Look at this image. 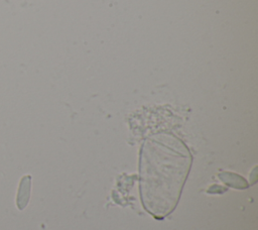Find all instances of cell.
Instances as JSON below:
<instances>
[{
  "mask_svg": "<svg viewBox=\"0 0 258 230\" xmlns=\"http://www.w3.org/2000/svg\"><path fill=\"white\" fill-rule=\"evenodd\" d=\"M145 152L141 164L142 199L144 205L151 208L152 215L162 218L170 213L178 200L189 167V156L175 151L172 156H167L166 150L161 151V156L155 151Z\"/></svg>",
  "mask_w": 258,
  "mask_h": 230,
  "instance_id": "1",
  "label": "cell"
},
{
  "mask_svg": "<svg viewBox=\"0 0 258 230\" xmlns=\"http://www.w3.org/2000/svg\"><path fill=\"white\" fill-rule=\"evenodd\" d=\"M30 177H24L19 185V191L17 195V206L19 209H23L29 200V189H30Z\"/></svg>",
  "mask_w": 258,
  "mask_h": 230,
  "instance_id": "2",
  "label": "cell"
}]
</instances>
